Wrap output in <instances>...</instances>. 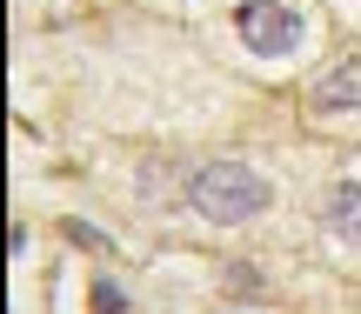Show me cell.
Returning <instances> with one entry per match:
<instances>
[{
	"label": "cell",
	"mask_w": 361,
	"mask_h": 314,
	"mask_svg": "<svg viewBox=\"0 0 361 314\" xmlns=\"http://www.w3.org/2000/svg\"><path fill=\"white\" fill-rule=\"evenodd\" d=\"M268 201H274V187L261 181L255 168H241V161H207V168L188 181V208L201 214V221H221V227L261 214Z\"/></svg>",
	"instance_id": "1"
},
{
	"label": "cell",
	"mask_w": 361,
	"mask_h": 314,
	"mask_svg": "<svg viewBox=\"0 0 361 314\" xmlns=\"http://www.w3.org/2000/svg\"><path fill=\"white\" fill-rule=\"evenodd\" d=\"M322 221L335 227V234H348V241H361V187H355V181H341V187H328V201H322Z\"/></svg>",
	"instance_id": "4"
},
{
	"label": "cell",
	"mask_w": 361,
	"mask_h": 314,
	"mask_svg": "<svg viewBox=\"0 0 361 314\" xmlns=\"http://www.w3.org/2000/svg\"><path fill=\"white\" fill-rule=\"evenodd\" d=\"M322 114H355L361 107V74L355 67H341V74H328V80H314V94H308Z\"/></svg>",
	"instance_id": "3"
},
{
	"label": "cell",
	"mask_w": 361,
	"mask_h": 314,
	"mask_svg": "<svg viewBox=\"0 0 361 314\" xmlns=\"http://www.w3.org/2000/svg\"><path fill=\"white\" fill-rule=\"evenodd\" d=\"M234 27L255 54H295L301 47V13L281 7V0H241L234 7Z\"/></svg>",
	"instance_id": "2"
},
{
	"label": "cell",
	"mask_w": 361,
	"mask_h": 314,
	"mask_svg": "<svg viewBox=\"0 0 361 314\" xmlns=\"http://www.w3.org/2000/svg\"><path fill=\"white\" fill-rule=\"evenodd\" d=\"M94 314H128V294L114 281H94Z\"/></svg>",
	"instance_id": "5"
}]
</instances>
